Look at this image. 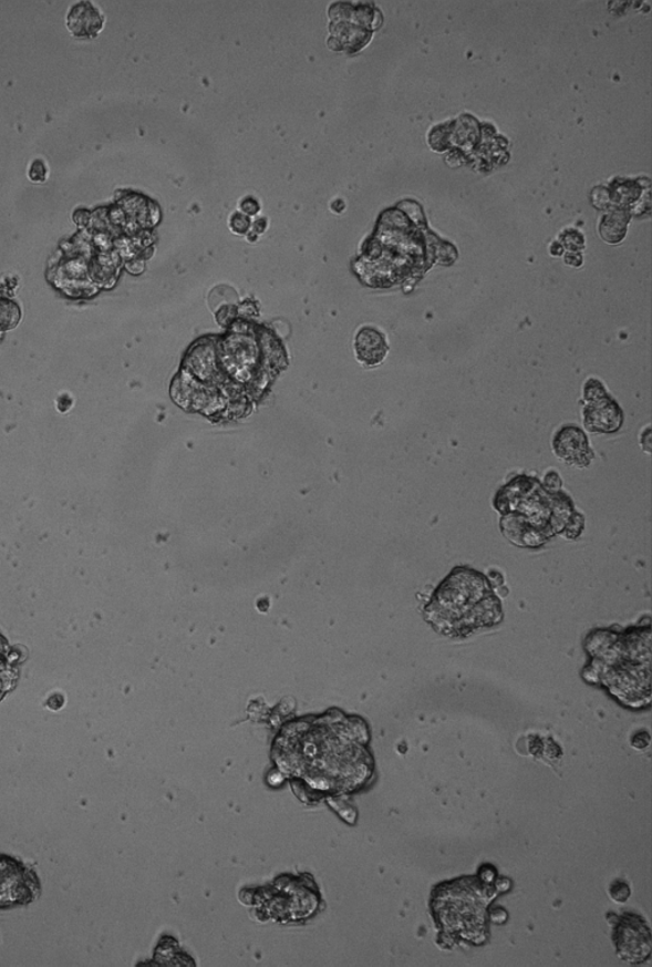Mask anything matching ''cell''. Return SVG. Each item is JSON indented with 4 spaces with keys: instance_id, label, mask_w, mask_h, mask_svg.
<instances>
[{
    "instance_id": "obj_1",
    "label": "cell",
    "mask_w": 652,
    "mask_h": 967,
    "mask_svg": "<svg viewBox=\"0 0 652 967\" xmlns=\"http://www.w3.org/2000/svg\"><path fill=\"white\" fill-rule=\"evenodd\" d=\"M426 619L437 631L464 638L501 623V601L485 575L456 567L432 596Z\"/></svg>"
},
{
    "instance_id": "obj_2",
    "label": "cell",
    "mask_w": 652,
    "mask_h": 967,
    "mask_svg": "<svg viewBox=\"0 0 652 967\" xmlns=\"http://www.w3.org/2000/svg\"><path fill=\"white\" fill-rule=\"evenodd\" d=\"M40 894L37 872L13 856L0 854V911L28 905Z\"/></svg>"
},
{
    "instance_id": "obj_3",
    "label": "cell",
    "mask_w": 652,
    "mask_h": 967,
    "mask_svg": "<svg viewBox=\"0 0 652 967\" xmlns=\"http://www.w3.org/2000/svg\"><path fill=\"white\" fill-rule=\"evenodd\" d=\"M586 410L583 421L591 432H604L611 434L621 429L623 413L611 397L604 390L600 381L590 379L586 385Z\"/></svg>"
},
{
    "instance_id": "obj_4",
    "label": "cell",
    "mask_w": 652,
    "mask_h": 967,
    "mask_svg": "<svg viewBox=\"0 0 652 967\" xmlns=\"http://www.w3.org/2000/svg\"><path fill=\"white\" fill-rule=\"evenodd\" d=\"M618 953L624 960L641 963L650 955V930L638 916H627L617 929Z\"/></svg>"
},
{
    "instance_id": "obj_5",
    "label": "cell",
    "mask_w": 652,
    "mask_h": 967,
    "mask_svg": "<svg viewBox=\"0 0 652 967\" xmlns=\"http://www.w3.org/2000/svg\"><path fill=\"white\" fill-rule=\"evenodd\" d=\"M553 451L567 464L578 466L589 465L592 451L586 434L575 426H565L557 432L553 440Z\"/></svg>"
},
{
    "instance_id": "obj_6",
    "label": "cell",
    "mask_w": 652,
    "mask_h": 967,
    "mask_svg": "<svg viewBox=\"0 0 652 967\" xmlns=\"http://www.w3.org/2000/svg\"><path fill=\"white\" fill-rule=\"evenodd\" d=\"M19 658L13 657L10 644L0 635V700L10 692L19 677V668H17Z\"/></svg>"
},
{
    "instance_id": "obj_7",
    "label": "cell",
    "mask_w": 652,
    "mask_h": 967,
    "mask_svg": "<svg viewBox=\"0 0 652 967\" xmlns=\"http://www.w3.org/2000/svg\"><path fill=\"white\" fill-rule=\"evenodd\" d=\"M360 353L365 356L366 361L379 363L385 358L387 346L385 338L377 330L365 329L359 337Z\"/></svg>"
},
{
    "instance_id": "obj_8",
    "label": "cell",
    "mask_w": 652,
    "mask_h": 967,
    "mask_svg": "<svg viewBox=\"0 0 652 967\" xmlns=\"http://www.w3.org/2000/svg\"><path fill=\"white\" fill-rule=\"evenodd\" d=\"M609 896H611L612 901L617 904L625 903L631 896V888L624 881H615L611 887H609Z\"/></svg>"
},
{
    "instance_id": "obj_9",
    "label": "cell",
    "mask_w": 652,
    "mask_h": 967,
    "mask_svg": "<svg viewBox=\"0 0 652 967\" xmlns=\"http://www.w3.org/2000/svg\"><path fill=\"white\" fill-rule=\"evenodd\" d=\"M631 744L633 745L634 749H638V750L646 749L648 745L650 744V735L648 733L640 732L633 737Z\"/></svg>"
}]
</instances>
